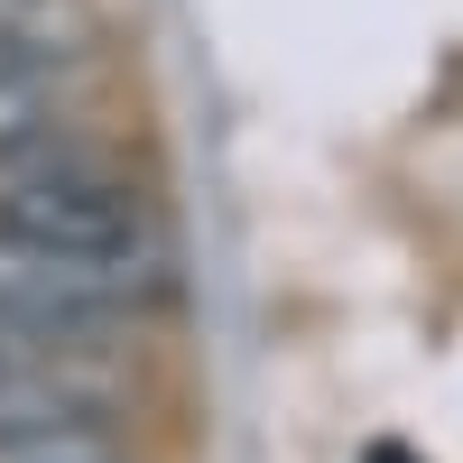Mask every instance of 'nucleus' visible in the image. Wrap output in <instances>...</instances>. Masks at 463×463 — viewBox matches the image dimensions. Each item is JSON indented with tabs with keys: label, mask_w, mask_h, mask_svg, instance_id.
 <instances>
[{
	"label": "nucleus",
	"mask_w": 463,
	"mask_h": 463,
	"mask_svg": "<svg viewBox=\"0 0 463 463\" xmlns=\"http://www.w3.org/2000/svg\"><path fill=\"white\" fill-rule=\"evenodd\" d=\"M65 139V93L56 74H28V65H0V167L37 158V148Z\"/></svg>",
	"instance_id": "5"
},
{
	"label": "nucleus",
	"mask_w": 463,
	"mask_h": 463,
	"mask_svg": "<svg viewBox=\"0 0 463 463\" xmlns=\"http://www.w3.org/2000/svg\"><path fill=\"white\" fill-rule=\"evenodd\" d=\"M28 463H111L102 445H74V454H28Z\"/></svg>",
	"instance_id": "6"
},
{
	"label": "nucleus",
	"mask_w": 463,
	"mask_h": 463,
	"mask_svg": "<svg viewBox=\"0 0 463 463\" xmlns=\"http://www.w3.org/2000/svg\"><path fill=\"white\" fill-rule=\"evenodd\" d=\"M148 316V297L74 269L56 250H28L0 232V343H47V353H111V334H130Z\"/></svg>",
	"instance_id": "3"
},
{
	"label": "nucleus",
	"mask_w": 463,
	"mask_h": 463,
	"mask_svg": "<svg viewBox=\"0 0 463 463\" xmlns=\"http://www.w3.org/2000/svg\"><path fill=\"white\" fill-rule=\"evenodd\" d=\"M121 427V380L102 353H47V343H0V463L74 454Z\"/></svg>",
	"instance_id": "2"
},
{
	"label": "nucleus",
	"mask_w": 463,
	"mask_h": 463,
	"mask_svg": "<svg viewBox=\"0 0 463 463\" xmlns=\"http://www.w3.org/2000/svg\"><path fill=\"white\" fill-rule=\"evenodd\" d=\"M93 56V0H0V65L65 74Z\"/></svg>",
	"instance_id": "4"
},
{
	"label": "nucleus",
	"mask_w": 463,
	"mask_h": 463,
	"mask_svg": "<svg viewBox=\"0 0 463 463\" xmlns=\"http://www.w3.org/2000/svg\"><path fill=\"white\" fill-rule=\"evenodd\" d=\"M0 232L28 250H56L74 269H102V279L139 288L148 306L167 297V232L148 213V195L121 176L84 158V148H37V158L0 167Z\"/></svg>",
	"instance_id": "1"
}]
</instances>
